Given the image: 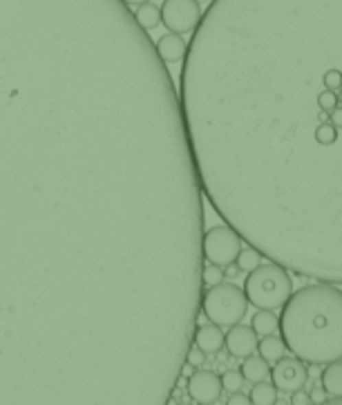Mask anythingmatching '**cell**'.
<instances>
[{"mask_svg":"<svg viewBox=\"0 0 342 405\" xmlns=\"http://www.w3.org/2000/svg\"><path fill=\"white\" fill-rule=\"evenodd\" d=\"M240 372H242V376H244V381L258 383V381H264V378H269V374H271V365H269L266 358L251 354V356H247V358H242Z\"/></svg>","mask_w":342,"mask_h":405,"instance_id":"12","label":"cell"},{"mask_svg":"<svg viewBox=\"0 0 342 405\" xmlns=\"http://www.w3.org/2000/svg\"><path fill=\"white\" fill-rule=\"evenodd\" d=\"M291 399H288V403H293V405H309L311 403V394L309 392H304V390H297L293 394H288Z\"/></svg>","mask_w":342,"mask_h":405,"instance_id":"21","label":"cell"},{"mask_svg":"<svg viewBox=\"0 0 342 405\" xmlns=\"http://www.w3.org/2000/svg\"><path fill=\"white\" fill-rule=\"evenodd\" d=\"M192 345L204 351L206 356H215L224 347V331L215 322H201L192 331Z\"/></svg>","mask_w":342,"mask_h":405,"instance_id":"9","label":"cell"},{"mask_svg":"<svg viewBox=\"0 0 342 405\" xmlns=\"http://www.w3.org/2000/svg\"><path fill=\"white\" fill-rule=\"evenodd\" d=\"M155 50H157V54H159V58L163 61V63H179V61H183V56H186L188 45L179 34L166 32L163 36L155 43Z\"/></svg>","mask_w":342,"mask_h":405,"instance_id":"10","label":"cell"},{"mask_svg":"<svg viewBox=\"0 0 342 405\" xmlns=\"http://www.w3.org/2000/svg\"><path fill=\"white\" fill-rule=\"evenodd\" d=\"M219 283H224V267H217V264H206L201 269V285L204 287H215Z\"/></svg>","mask_w":342,"mask_h":405,"instance_id":"19","label":"cell"},{"mask_svg":"<svg viewBox=\"0 0 342 405\" xmlns=\"http://www.w3.org/2000/svg\"><path fill=\"white\" fill-rule=\"evenodd\" d=\"M161 23L170 34H192L201 21V5L195 0H163Z\"/></svg>","mask_w":342,"mask_h":405,"instance_id":"5","label":"cell"},{"mask_svg":"<svg viewBox=\"0 0 342 405\" xmlns=\"http://www.w3.org/2000/svg\"><path fill=\"white\" fill-rule=\"evenodd\" d=\"M249 399L253 405H275L277 403V390L275 385L271 381H258L253 383L251 392H249Z\"/></svg>","mask_w":342,"mask_h":405,"instance_id":"14","label":"cell"},{"mask_svg":"<svg viewBox=\"0 0 342 405\" xmlns=\"http://www.w3.org/2000/svg\"><path fill=\"white\" fill-rule=\"evenodd\" d=\"M195 3H199V5H201V3H208V0H195Z\"/></svg>","mask_w":342,"mask_h":405,"instance_id":"26","label":"cell"},{"mask_svg":"<svg viewBox=\"0 0 342 405\" xmlns=\"http://www.w3.org/2000/svg\"><path fill=\"white\" fill-rule=\"evenodd\" d=\"M260 262H262V253H260L258 249H253L251 244L247 246V249L242 246L240 253H238V260H235V264H238V269L244 271V274H249V271H253Z\"/></svg>","mask_w":342,"mask_h":405,"instance_id":"17","label":"cell"},{"mask_svg":"<svg viewBox=\"0 0 342 405\" xmlns=\"http://www.w3.org/2000/svg\"><path fill=\"white\" fill-rule=\"evenodd\" d=\"M320 385L333 399H342V360H331V363L322 365Z\"/></svg>","mask_w":342,"mask_h":405,"instance_id":"11","label":"cell"},{"mask_svg":"<svg viewBox=\"0 0 342 405\" xmlns=\"http://www.w3.org/2000/svg\"><path fill=\"white\" fill-rule=\"evenodd\" d=\"M222 378L210 369H197L188 378V396L199 405H213L222 399Z\"/></svg>","mask_w":342,"mask_h":405,"instance_id":"7","label":"cell"},{"mask_svg":"<svg viewBox=\"0 0 342 405\" xmlns=\"http://www.w3.org/2000/svg\"><path fill=\"white\" fill-rule=\"evenodd\" d=\"M135 21L141 25L146 32H150L155 28H159V23H161V10L152 3V0H150V3H144V5H139L137 10H135Z\"/></svg>","mask_w":342,"mask_h":405,"instance_id":"15","label":"cell"},{"mask_svg":"<svg viewBox=\"0 0 342 405\" xmlns=\"http://www.w3.org/2000/svg\"><path fill=\"white\" fill-rule=\"evenodd\" d=\"M280 336L306 365H327L342 358V289L333 283L300 287L282 305Z\"/></svg>","mask_w":342,"mask_h":405,"instance_id":"1","label":"cell"},{"mask_svg":"<svg viewBox=\"0 0 342 405\" xmlns=\"http://www.w3.org/2000/svg\"><path fill=\"white\" fill-rule=\"evenodd\" d=\"M242 242L244 240L233 226H228L226 222L215 224L201 235V255L210 264L228 267V264H235V260H238Z\"/></svg>","mask_w":342,"mask_h":405,"instance_id":"4","label":"cell"},{"mask_svg":"<svg viewBox=\"0 0 342 405\" xmlns=\"http://www.w3.org/2000/svg\"><path fill=\"white\" fill-rule=\"evenodd\" d=\"M199 311L206 316L208 322H215L219 327H231L247 318L249 300L244 289L235 283H219L201 292Z\"/></svg>","mask_w":342,"mask_h":405,"instance_id":"3","label":"cell"},{"mask_svg":"<svg viewBox=\"0 0 342 405\" xmlns=\"http://www.w3.org/2000/svg\"><path fill=\"white\" fill-rule=\"evenodd\" d=\"M258 351L262 358L269 360V363H275L277 358H282L286 354V345H284L282 336L269 333V336H262V340H258Z\"/></svg>","mask_w":342,"mask_h":405,"instance_id":"13","label":"cell"},{"mask_svg":"<svg viewBox=\"0 0 342 405\" xmlns=\"http://www.w3.org/2000/svg\"><path fill=\"white\" fill-rule=\"evenodd\" d=\"M224 347L233 358H247L258 351V333L251 325H231V329L224 333Z\"/></svg>","mask_w":342,"mask_h":405,"instance_id":"8","label":"cell"},{"mask_svg":"<svg viewBox=\"0 0 342 405\" xmlns=\"http://www.w3.org/2000/svg\"><path fill=\"white\" fill-rule=\"evenodd\" d=\"M331 126H336L338 130H342V105H336L331 112H329V119H327Z\"/></svg>","mask_w":342,"mask_h":405,"instance_id":"22","label":"cell"},{"mask_svg":"<svg viewBox=\"0 0 342 405\" xmlns=\"http://www.w3.org/2000/svg\"><path fill=\"white\" fill-rule=\"evenodd\" d=\"M124 5H128L130 10H133V5H144V3H150V0H121Z\"/></svg>","mask_w":342,"mask_h":405,"instance_id":"25","label":"cell"},{"mask_svg":"<svg viewBox=\"0 0 342 405\" xmlns=\"http://www.w3.org/2000/svg\"><path fill=\"white\" fill-rule=\"evenodd\" d=\"M277 322H280V318L275 316L273 309H258L251 320V327L255 329L258 336H269V333L277 331Z\"/></svg>","mask_w":342,"mask_h":405,"instance_id":"16","label":"cell"},{"mask_svg":"<svg viewBox=\"0 0 342 405\" xmlns=\"http://www.w3.org/2000/svg\"><path fill=\"white\" fill-rule=\"evenodd\" d=\"M244 294H247L249 305L255 309H277L282 307L288 296L293 294V280L286 274L284 267L275 262L258 264L255 269L249 271L247 280H244Z\"/></svg>","mask_w":342,"mask_h":405,"instance_id":"2","label":"cell"},{"mask_svg":"<svg viewBox=\"0 0 342 405\" xmlns=\"http://www.w3.org/2000/svg\"><path fill=\"white\" fill-rule=\"evenodd\" d=\"M204 351L201 349H197L195 345H190V349H188V354H186V363L190 365V367H199L201 363H204Z\"/></svg>","mask_w":342,"mask_h":405,"instance_id":"20","label":"cell"},{"mask_svg":"<svg viewBox=\"0 0 342 405\" xmlns=\"http://www.w3.org/2000/svg\"><path fill=\"white\" fill-rule=\"evenodd\" d=\"M222 387L224 392L233 394V392H242V385H244V376L240 369H228V372H224L222 376Z\"/></svg>","mask_w":342,"mask_h":405,"instance_id":"18","label":"cell"},{"mask_svg":"<svg viewBox=\"0 0 342 405\" xmlns=\"http://www.w3.org/2000/svg\"><path fill=\"white\" fill-rule=\"evenodd\" d=\"M247 403H251V399L247 394H238V392H233L231 394V399H228V405H247Z\"/></svg>","mask_w":342,"mask_h":405,"instance_id":"23","label":"cell"},{"mask_svg":"<svg viewBox=\"0 0 342 405\" xmlns=\"http://www.w3.org/2000/svg\"><path fill=\"white\" fill-rule=\"evenodd\" d=\"M324 401H329V394L324 392L322 387H318V390L311 392V403H324Z\"/></svg>","mask_w":342,"mask_h":405,"instance_id":"24","label":"cell"},{"mask_svg":"<svg viewBox=\"0 0 342 405\" xmlns=\"http://www.w3.org/2000/svg\"><path fill=\"white\" fill-rule=\"evenodd\" d=\"M271 383L275 385L277 392L282 394H293L297 390H304V385L309 383V367L304 360L297 356H282L275 360V365L271 367Z\"/></svg>","mask_w":342,"mask_h":405,"instance_id":"6","label":"cell"}]
</instances>
